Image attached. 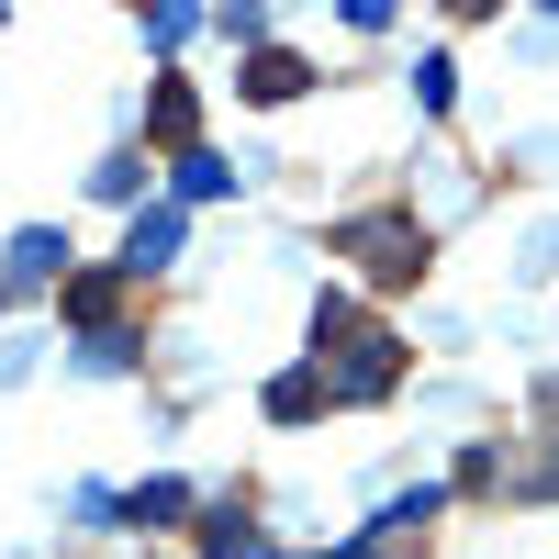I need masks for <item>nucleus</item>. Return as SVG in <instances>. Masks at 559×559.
<instances>
[{"mask_svg": "<svg viewBox=\"0 0 559 559\" xmlns=\"http://www.w3.org/2000/svg\"><path fill=\"white\" fill-rule=\"evenodd\" d=\"M179 191H191V202H213V191H236V168H224L213 146H191V157H179Z\"/></svg>", "mask_w": 559, "mask_h": 559, "instance_id": "nucleus-7", "label": "nucleus"}, {"mask_svg": "<svg viewBox=\"0 0 559 559\" xmlns=\"http://www.w3.org/2000/svg\"><path fill=\"white\" fill-rule=\"evenodd\" d=\"M157 134H168V146H179V157H191V90H179V79L157 90Z\"/></svg>", "mask_w": 559, "mask_h": 559, "instance_id": "nucleus-9", "label": "nucleus"}, {"mask_svg": "<svg viewBox=\"0 0 559 559\" xmlns=\"http://www.w3.org/2000/svg\"><path fill=\"white\" fill-rule=\"evenodd\" d=\"M336 247L381 280V292H403V280L426 269V224H414V213H358V224H336Z\"/></svg>", "mask_w": 559, "mask_h": 559, "instance_id": "nucleus-1", "label": "nucleus"}, {"mask_svg": "<svg viewBox=\"0 0 559 559\" xmlns=\"http://www.w3.org/2000/svg\"><path fill=\"white\" fill-rule=\"evenodd\" d=\"M123 515H134V526H168V515H191V492H179V481H146Z\"/></svg>", "mask_w": 559, "mask_h": 559, "instance_id": "nucleus-8", "label": "nucleus"}, {"mask_svg": "<svg viewBox=\"0 0 559 559\" xmlns=\"http://www.w3.org/2000/svg\"><path fill=\"white\" fill-rule=\"evenodd\" d=\"M202 559H258V537H247L236 515H213V526H202Z\"/></svg>", "mask_w": 559, "mask_h": 559, "instance_id": "nucleus-10", "label": "nucleus"}, {"mask_svg": "<svg viewBox=\"0 0 559 559\" xmlns=\"http://www.w3.org/2000/svg\"><path fill=\"white\" fill-rule=\"evenodd\" d=\"M302 79H313V68H302V57H280V45H269V57H247V79H236V90H247V102H292Z\"/></svg>", "mask_w": 559, "mask_h": 559, "instance_id": "nucleus-4", "label": "nucleus"}, {"mask_svg": "<svg viewBox=\"0 0 559 559\" xmlns=\"http://www.w3.org/2000/svg\"><path fill=\"white\" fill-rule=\"evenodd\" d=\"M548 481H559V471H548Z\"/></svg>", "mask_w": 559, "mask_h": 559, "instance_id": "nucleus-11", "label": "nucleus"}, {"mask_svg": "<svg viewBox=\"0 0 559 559\" xmlns=\"http://www.w3.org/2000/svg\"><path fill=\"white\" fill-rule=\"evenodd\" d=\"M392 381H403V336H381V324H358V336H347V369H336L324 392H336V403H381Z\"/></svg>", "mask_w": 559, "mask_h": 559, "instance_id": "nucleus-2", "label": "nucleus"}, {"mask_svg": "<svg viewBox=\"0 0 559 559\" xmlns=\"http://www.w3.org/2000/svg\"><path fill=\"white\" fill-rule=\"evenodd\" d=\"M57 269H68V236H45V224L12 236V292H34V280H57Z\"/></svg>", "mask_w": 559, "mask_h": 559, "instance_id": "nucleus-5", "label": "nucleus"}, {"mask_svg": "<svg viewBox=\"0 0 559 559\" xmlns=\"http://www.w3.org/2000/svg\"><path fill=\"white\" fill-rule=\"evenodd\" d=\"M179 258V213H134V236H123V280H146Z\"/></svg>", "mask_w": 559, "mask_h": 559, "instance_id": "nucleus-3", "label": "nucleus"}, {"mask_svg": "<svg viewBox=\"0 0 559 559\" xmlns=\"http://www.w3.org/2000/svg\"><path fill=\"white\" fill-rule=\"evenodd\" d=\"M313 403H324V369H280V381H269V414H280V426L313 414Z\"/></svg>", "mask_w": 559, "mask_h": 559, "instance_id": "nucleus-6", "label": "nucleus"}]
</instances>
